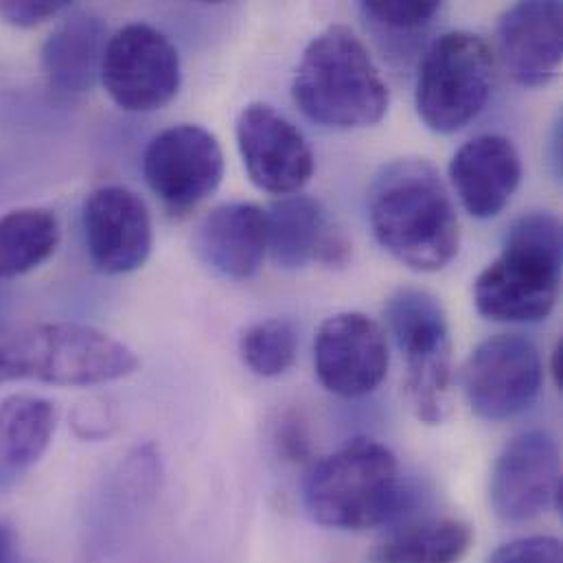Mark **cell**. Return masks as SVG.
I'll return each instance as SVG.
<instances>
[{
    "label": "cell",
    "mask_w": 563,
    "mask_h": 563,
    "mask_svg": "<svg viewBox=\"0 0 563 563\" xmlns=\"http://www.w3.org/2000/svg\"><path fill=\"white\" fill-rule=\"evenodd\" d=\"M268 213V253L285 271L313 262L338 266L346 262L349 244L331 227L320 202L294 194L273 202Z\"/></svg>",
    "instance_id": "d6986e66"
},
{
    "label": "cell",
    "mask_w": 563,
    "mask_h": 563,
    "mask_svg": "<svg viewBox=\"0 0 563 563\" xmlns=\"http://www.w3.org/2000/svg\"><path fill=\"white\" fill-rule=\"evenodd\" d=\"M388 329L406 357V399L419 421L439 426L450 415L452 338L439 298L419 287L397 289L384 307Z\"/></svg>",
    "instance_id": "8992f818"
},
{
    "label": "cell",
    "mask_w": 563,
    "mask_h": 563,
    "mask_svg": "<svg viewBox=\"0 0 563 563\" xmlns=\"http://www.w3.org/2000/svg\"><path fill=\"white\" fill-rule=\"evenodd\" d=\"M57 426L55 406L35 395L0 401V492L24 478L46 454Z\"/></svg>",
    "instance_id": "44dd1931"
},
{
    "label": "cell",
    "mask_w": 563,
    "mask_h": 563,
    "mask_svg": "<svg viewBox=\"0 0 563 563\" xmlns=\"http://www.w3.org/2000/svg\"><path fill=\"white\" fill-rule=\"evenodd\" d=\"M59 222L48 209H15L0 216V282L22 277L53 257Z\"/></svg>",
    "instance_id": "603a6c76"
},
{
    "label": "cell",
    "mask_w": 563,
    "mask_h": 563,
    "mask_svg": "<svg viewBox=\"0 0 563 563\" xmlns=\"http://www.w3.org/2000/svg\"><path fill=\"white\" fill-rule=\"evenodd\" d=\"M562 224L551 213L516 220L503 253L478 275L474 302L496 322H540L551 316L562 283Z\"/></svg>",
    "instance_id": "5b68a950"
},
{
    "label": "cell",
    "mask_w": 563,
    "mask_h": 563,
    "mask_svg": "<svg viewBox=\"0 0 563 563\" xmlns=\"http://www.w3.org/2000/svg\"><path fill=\"white\" fill-rule=\"evenodd\" d=\"M180 81L178 48L156 26L132 22L108 37L101 84L121 110H161L178 95Z\"/></svg>",
    "instance_id": "9c48e42d"
},
{
    "label": "cell",
    "mask_w": 563,
    "mask_h": 563,
    "mask_svg": "<svg viewBox=\"0 0 563 563\" xmlns=\"http://www.w3.org/2000/svg\"><path fill=\"white\" fill-rule=\"evenodd\" d=\"M143 176L172 213H187L220 187L224 178L222 145L202 125H172L150 141L143 154Z\"/></svg>",
    "instance_id": "8fae6325"
},
{
    "label": "cell",
    "mask_w": 563,
    "mask_h": 563,
    "mask_svg": "<svg viewBox=\"0 0 563 563\" xmlns=\"http://www.w3.org/2000/svg\"><path fill=\"white\" fill-rule=\"evenodd\" d=\"M489 503L514 525L562 507V454L549 432L529 430L505 445L492 472Z\"/></svg>",
    "instance_id": "7c38bea8"
},
{
    "label": "cell",
    "mask_w": 563,
    "mask_h": 563,
    "mask_svg": "<svg viewBox=\"0 0 563 563\" xmlns=\"http://www.w3.org/2000/svg\"><path fill=\"white\" fill-rule=\"evenodd\" d=\"M161 487L154 445L132 450L95 494L81 529V563H130L143 518Z\"/></svg>",
    "instance_id": "ba28073f"
},
{
    "label": "cell",
    "mask_w": 563,
    "mask_h": 563,
    "mask_svg": "<svg viewBox=\"0 0 563 563\" xmlns=\"http://www.w3.org/2000/svg\"><path fill=\"white\" fill-rule=\"evenodd\" d=\"M298 353V333L289 320L268 318L251 324L240 340L242 362L260 377L287 373Z\"/></svg>",
    "instance_id": "cb8c5ba5"
},
{
    "label": "cell",
    "mask_w": 563,
    "mask_h": 563,
    "mask_svg": "<svg viewBox=\"0 0 563 563\" xmlns=\"http://www.w3.org/2000/svg\"><path fill=\"white\" fill-rule=\"evenodd\" d=\"M291 97L309 121L335 130L377 125L390 106V90L368 48L344 24L327 26L307 44Z\"/></svg>",
    "instance_id": "7a4b0ae2"
},
{
    "label": "cell",
    "mask_w": 563,
    "mask_h": 563,
    "mask_svg": "<svg viewBox=\"0 0 563 563\" xmlns=\"http://www.w3.org/2000/svg\"><path fill=\"white\" fill-rule=\"evenodd\" d=\"M139 355L101 329L79 322L0 327V384L99 386L130 377Z\"/></svg>",
    "instance_id": "277c9868"
},
{
    "label": "cell",
    "mask_w": 563,
    "mask_h": 563,
    "mask_svg": "<svg viewBox=\"0 0 563 563\" xmlns=\"http://www.w3.org/2000/svg\"><path fill=\"white\" fill-rule=\"evenodd\" d=\"M443 4L434 0H368L360 2L364 20L390 33H417L434 22Z\"/></svg>",
    "instance_id": "d4e9b609"
},
{
    "label": "cell",
    "mask_w": 563,
    "mask_h": 563,
    "mask_svg": "<svg viewBox=\"0 0 563 563\" xmlns=\"http://www.w3.org/2000/svg\"><path fill=\"white\" fill-rule=\"evenodd\" d=\"M279 445L289 461H302L309 454V434L298 417H287L279 428Z\"/></svg>",
    "instance_id": "83f0119b"
},
{
    "label": "cell",
    "mask_w": 563,
    "mask_h": 563,
    "mask_svg": "<svg viewBox=\"0 0 563 563\" xmlns=\"http://www.w3.org/2000/svg\"><path fill=\"white\" fill-rule=\"evenodd\" d=\"M81 229L88 257L103 275H130L152 255V213L128 187L106 185L90 191L81 209Z\"/></svg>",
    "instance_id": "5bb4252c"
},
{
    "label": "cell",
    "mask_w": 563,
    "mask_h": 563,
    "mask_svg": "<svg viewBox=\"0 0 563 563\" xmlns=\"http://www.w3.org/2000/svg\"><path fill=\"white\" fill-rule=\"evenodd\" d=\"M450 178L465 211L476 220H492L518 191L522 158L507 136L483 134L459 147L450 163Z\"/></svg>",
    "instance_id": "e0dca14e"
},
{
    "label": "cell",
    "mask_w": 563,
    "mask_h": 563,
    "mask_svg": "<svg viewBox=\"0 0 563 563\" xmlns=\"http://www.w3.org/2000/svg\"><path fill=\"white\" fill-rule=\"evenodd\" d=\"M13 553H15L13 531L0 525V563H13Z\"/></svg>",
    "instance_id": "f1b7e54d"
},
{
    "label": "cell",
    "mask_w": 563,
    "mask_h": 563,
    "mask_svg": "<svg viewBox=\"0 0 563 563\" xmlns=\"http://www.w3.org/2000/svg\"><path fill=\"white\" fill-rule=\"evenodd\" d=\"M194 251L209 271L227 279H251L268 255V213L251 202L220 205L200 220Z\"/></svg>",
    "instance_id": "ac0fdd59"
},
{
    "label": "cell",
    "mask_w": 563,
    "mask_h": 563,
    "mask_svg": "<svg viewBox=\"0 0 563 563\" xmlns=\"http://www.w3.org/2000/svg\"><path fill=\"white\" fill-rule=\"evenodd\" d=\"M238 150L255 187L273 196H294L313 176V152L302 132L273 106L249 103L235 123Z\"/></svg>",
    "instance_id": "9a60e30c"
},
{
    "label": "cell",
    "mask_w": 563,
    "mask_h": 563,
    "mask_svg": "<svg viewBox=\"0 0 563 563\" xmlns=\"http://www.w3.org/2000/svg\"><path fill=\"white\" fill-rule=\"evenodd\" d=\"M390 364L382 324L362 311L329 316L313 340V366L320 384L344 399L371 395Z\"/></svg>",
    "instance_id": "4fadbf2b"
},
{
    "label": "cell",
    "mask_w": 563,
    "mask_h": 563,
    "mask_svg": "<svg viewBox=\"0 0 563 563\" xmlns=\"http://www.w3.org/2000/svg\"><path fill=\"white\" fill-rule=\"evenodd\" d=\"M551 373H553V379L558 384V388H563V344L562 340L555 344L553 349V357H551Z\"/></svg>",
    "instance_id": "f546056e"
},
{
    "label": "cell",
    "mask_w": 563,
    "mask_h": 563,
    "mask_svg": "<svg viewBox=\"0 0 563 563\" xmlns=\"http://www.w3.org/2000/svg\"><path fill=\"white\" fill-rule=\"evenodd\" d=\"M496 84V55L472 31L439 35L421 57L415 108L437 134L467 128L489 103Z\"/></svg>",
    "instance_id": "52a82bcc"
},
{
    "label": "cell",
    "mask_w": 563,
    "mask_h": 563,
    "mask_svg": "<svg viewBox=\"0 0 563 563\" xmlns=\"http://www.w3.org/2000/svg\"><path fill=\"white\" fill-rule=\"evenodd\" d=\"M108 44L103 18L88 9H70L48 33L40 51L46 84L62 95H84L101 79Z\"/></svg>",
    "instance_id": "ffe728a7"
},
{
    "label": "cell",
    "mask_w": 563,
    "mask_h": 563,
    "mask_svg": "<svg viewBox=\"0 0 563 563\" xmlns=\"http://www.w3.org/2000/svg\"><path fill=\"white\" fill-rule=\"evenodd\" d=\"M498 57L520 86H547L562 66V2L527 0L511 4L498 22Z\"/></svg>",
    "instance_id": "2e32d148"
},
{
    "label": "cell",
    "mask_w": 563,
    "mask_h": 563,
    "mask_svg": "<svg viewBox=\"0 0 563 563\" xmlns=\"http://www.w3.org/2000/svg\"><path fill=\"white\" fill-rule=\"evenodd\" d=\"M487 563H563L562 542L549 536L514 540L496 549Z\"/></svg>",
    "instance_id": "484cf974"
},
{
    "label": "cell",
    "mask_w": 563,
    "mask_h": 563,
    "mask_svg": "<svg viewBox=\"0 0 563 563\" xmlns=\"http://www.w3.org/2000/svg\"><path fill=\"white\" fill-rule=\"evenodd\" d=\"M544 384V362L536 342L520 333L483 340L463 366L470 408L485 421H505L529 410Z\"/></svg>",
    "instance_id": "30bf717a"
},
{
    "label": "cell",
    "mask_w": 563,
    "mask_h": 563,
    "mask_svg": "<svg viewBox=\"0 0 563 563\" xmlns=\"http://www.w3.org/2000/svg\"><path fill=\"white\" fill-rule=\"evenodd\" d=\"M371 229L379 246L415 273L448 268L461 249L456 207L432 163L386 165L368 191Z\"/></svg>",
    "instance_id": "6da1fadb"
},
{
    "label": "cell",
    "mask_w": 563,
    "mask_h": 563,
    "mask_svg": "<svg viewBox=\"0 0 563 563\" xmlns=\"http://www.w3.org/2000/svg\"><path fill=\"white\" fill-rule=\"evenodd\" d=\"M474 544L467 522L434 518L404 525L388 533L371 553L375 563H461Z\"/></svg>",
    "instance_id": "7402d4cb"
},
{
    "label": "cell",
    "mask_w": 563,
    "mask_h": 563,
    "mask_svg": "<svg viewBox=\"0 0 563 563\" xmlns=\"http://www.w3.org/2000/svg\"><path fill=\"white\" fill-rule=\"evenodd\" d=\"M70 9L68 2L53 0H4L0 2V18L18 29H35Z\"/></svg>",
    "instance_id": "4316f807"
},
{
    "label": "cell",
    "mask_w": 563,
    "mask_h": 563,
    "mask_svg": "<svg viewBox=\"0 0 563 563\" xmlns=\"http://www.w3.org/2000/svg\"><path fill=\"white\" fill-rule=\"evenodd\" d=\"M302 505L320 527L368 531L401 518L408 492L399 463L386 445L353 439L307 470Z\"/></svg>",
    "instance_id": "3957f363"
}]
</instances>
